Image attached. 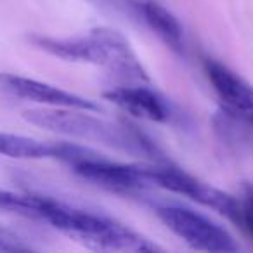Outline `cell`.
<instances>
[{
	"label": "cell",
	"instance_id": "4",
	"mask_svg": "<svg viewBox=\"0 0 253 253\" xmlns=\"http://www.w3.org/2000/svg\"><path fill=\"white\" fill-rule=\"evenodd\" d=\"M54 160L64 162L73 169L77 175L111 193L135 194L153 186L148 167L126 165L109 160L88 148L77 144H54Z\"/></svg>",
	"mask_w": 253,
	"mask_h": 253
},
{
	"label": "cell",
	"instance_id": "13",
	"mask_svg": "<svg viewBox=\"0 0 253 253\" xmlns=\"http://www.w3.org/2000/svg\"><path fill=\"white\" fill-rule=\"evenodd\" d=\"M238 198H239V207H241L238 225L241 229H245L253 238V184H246L243 187L241 196Z\"/></svg>",
	"mask_w": 253,
	"mask_h": 253
},
{
	"label": "cell",
	"instance_id": "5",
	"mask_svg": "<svg viewBox=\"0 0 253 253\" xmlns=\"http://www.w3.org/2000/svg\"><path fill=\"white\" fill-rule=\"evenodd\" d=\"M156 215L169 231L193 250L208 253L239 252L238 241L224 225L193 208L182 205H160L156 207Z\"/></svg>",
	"mask_w": 253,
	"mask_h": 253
},
{
	"label": "cell",
	"instance_id": "11",
	"mask_svg": "<svg viewBox=\"0 0 253 253\" xmlns=\"http://www.w3.org/2000/svg\"><path fill=\"white\" fill-rule=\"evenodd\" d=\"M54 144H43L37 139L19 134L0 132V155L14 160H43L54 158Z\"/></svg>",
	"mask_w": 253,
	"mask_h": 253
},
{
	"label": "cell",
	"instance_id": "9",
	"mask_svg": "<svg viewBox=\"0 0 253 253\" xmlns=\"http://www.w3.org/2000/svg\"><path fill=\"white\" fill-rule=\"evenodd\" d=\"M104 97L115 106L135 118L156 123H169L172 120V108L169 101L156 90L144 85H122L104 92Z\"/></svg>",
	"mask_w": 253,
	"mask_h": 253
},
{
	"label": "cell",
	"instance_id": "8",
	"mask_svg": "<svg viewBox=\"0 0 253 253\" xmlns=\"http://www.w3.org/2000/svg\"><path fill=\"white\" fill-rule=\"evenodd\" d=\"M205 71H207V78L213 90L224 102V109L243 118L250 125L253 120L252 85L218 61H207Z\"/></svg>",
	"mask_w": 253,
	"mask_h": 253
},
{
	"label": "cell",
	"instance_id": "6",
	"mask_svg": "<svg viewBox=\"0 0 253 253\" xmlns=\"http://www.w3.org/2000/svg\"><path fill=\"white\" fill-rule=\"evenodd\" d=\"M148 173L153 186L162 187V189L179 194V196L189 198L203 207L218 211L231 222H234L236 225L239 224V213H241L239 198L224 193L210 184L201 182L196 177L172 165H151L148 167Z\"/></svg>",
	"mask_w": 253,
	"mask_h": 253
},
{
	"label": "cell",
	"instance_id": "2",
	"mask_svg": "<svg viewBox=\"0 0 253 253\" xmlns=\"http://www.w3.org/2000/svg\"><path fill=\"white\" fill-rule=\"evenodd\" d=\"M92 113L95 111L40 106V108L26 109L23 113V118L32 125L45 128L54 134H61L64 137L109 146V148L137 156L156 155V146L142 132L135 130V126L111 122Z\"/></svg>",
	"mask_w": 253,
	"mask_h": 253
},
{
	"label": "cell",
	"instance_id": "15",
	"mask_svg": "<svg viewBox=\"0 0 253 253\" xmlns=\"http://www.w3.org/2000/svg\"><path fill=\"white\" fill-rule=\"evenodd\" d=\"M250 125H252V126H253V120H252V123H250Z\"/></svg>",
	"mask_w": 253,
	"mask_h": 253
},
{
	"label": "cell",
	"instance_id": "7",
	"mask_svg": "<svg viewBox=\"0 0 253 253\" xmlns=\"http://www.w3.org/2000/svg\"><path fill=\"white\" fill-rule=\"evenodd\" d=\"M0 90L14 97L33 101L40 106H49V108H77L99 111V106L90 99L59 88L56 85L45 84L35 78L19 77V75L0 73Z\"/></svg>",
	"mask_w": 253,
	"mask_h": 253
},
{
	"label": "cell",
	"instance_id": "14",
	"mask_svg": "<svg viewBox=\"0 0 253 253\" xmlns=\"http://www.w3.org/2000/svg\"><path fill=\"white\" fill-rule=\"evenodd\" d=\"M33 250L30 243H26L25 238L16 234L4 224H0V252H28Z\"/></svg>",
	"mask_w": 253,
	"mask_h": 253
},
{
	"label": "cell",
	"instance_id": "10",
	"mask_svg": "<svg viewBox=\"0 0 253 253\" xmlns=\"http://www.w3.org/2000/svg\"><path fill=\"white\" fill-rule=\"evenodd\" d=\"M137 12L149 30L175 52H184V28L180 21L158 2L142 0L137 4Z\"/></svg>",
	"mask_w": 253,
	"mask_h": 253
},
{
	"label": "cell",
	"instance_id": "3",
	"mask_svg": "<svg viewBox=\"0 0 253 253\" xmlns=\"http://www.w3.org/2000/svg\"><path fill=\"white\" fill-rule=\"evenodd\" d=\"M42 220L49 222L56 231L95 252L142 253L162 250L146 236L135 232L104 215L70 207L59 201L47 200Z\"/></svg>",
	"mask_w": 253,
	"mask_h": 253
},
{
	"label": "cell",
	"instance_id": "1",
	"mask_svg": "<svg viewBox=\"0 0 253 253\" xmlns=\"http://www.w3.org/2000/svg\"><path fill=\"white\" fill-rule=\"evenodd\" d=\"M33 45L45 50L50 56L73 63H88L101 66L108 73L126 82H148V71L128 40L115 28L99 26L78 37H43L33 35Z\"/></svg>",
	"mask_w": 253,
	"mask_h": 253
},
{
	"label": "cell",
	"instance_id": "12",
	"mask_svg": "<svg viewBox=\"0 0 253 253\" xmlns=\"http://www.w3.org/2000/svg\"><path fill=\"white\" fill-rule=\"evenodd\" d=\"M45 205H47V198L0 189V211L16 213V215H21V217L42 218Z\"/></svg>",
	"mask_w": 253,
	"mask_h": 253
}]
</instances>
